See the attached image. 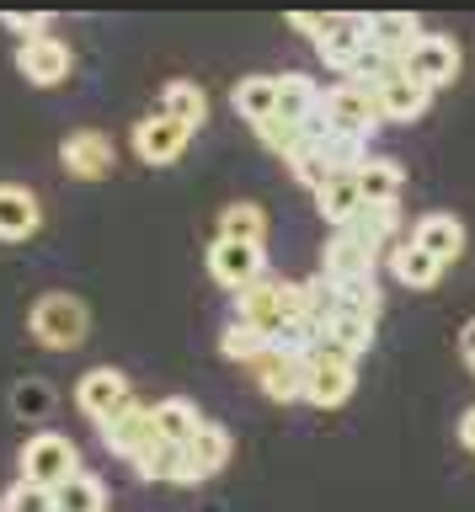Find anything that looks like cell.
Returning a JSON list of instances; mask_svg holds the SVG:
<instances>
[{
  "label": "cell",
  "mask_w": 475,
  "mask_h": 512,
  "mask_svg": "<svg viewBox=\"0 0 475 512\" xmlns=\"http://www.w3.org/2000/svg\"><path fill=\"white\" fill-rule=\"evenodd\" d=\"M27 331H33V342L49 347V352H75V347H86V336H91V310H86V299L54 288V294L33 299Z\"/></svg>",
  "instance_id": "cell-1"
},
{
  "label": "cell",
  "mask_w": 475,
  "mask_h": 512,
  "mask_svg": "<svg viewBox=\"0 0 475 512\" xmlns=\"http://www.w3.org/2000/svg\"><path fill=\"white\" fill-rule=\"evenodd\" d=\"M363 160H369V139H353V134H326L321 139H310L305 150H299L289 160V171H294V182H305L310 192L315 187H326L331 176H342V171H358Z\"/></svg>",
  "instance_id": "cell-2"
},
{
  "label": "cell",
  "mask_w": 475,
  "mask_h": 512,
  "mask_svg": "<svg viewBox=\"0 0 475 512\" xmlns=\"http://www.w3.org/2000/svg\"><path fill=\"white\" fill-rule=\"evenodd\" d=\"M17 470L27 486H43V491H59L70 475H81V448H75L65 432H33L17 454Z\"/></svg>",
  "instance_id": "cell-3"
},
{
  "label": "cell",
  "mask_w": 475,
  "mask_h": 512,
  "mask_svg": "<svg viewBox=\"0 0 475 512\" xmlns=\"http://www.w3.org/2000/svg\"><path fill=\"white\" fill-rule=\"evenodd\" d=\"M353 390H358V363L347 358V352L326 347V342L305 352V400L310 406L337 411V406L353 400Z\"/></svg>",
  "instance_id": "cell-4"
},
{
  "label": "cell",
  "mask_w": 475,
  "mask_h": 512,
  "mask_svg": "<svg viewBox=\"0 0 475 512\" xmlns=\"http://www.w3.org/2000/svg\"><path fill=\"white\" fill-rule=\"evenodd\" d=\"M321 118L331 134H353V139H374L379 118V96L374 86H358V80H342V86H326L321 96Z\"/></svg>",
  "instance_id": "cell-5"
},
{
  "label": "cell",
  "mask_w": 475,
  "mask_h": 512,
  "mask_svg": "<svg viewBox=\"0 0 475 512\" xmlns=\"http://www.w3.org/2000/svg\"><path fill=\"white\" fill-rule=\"evenodd\" d=\"M59 166H65L75 182H107L118 171V144L102 128H75V134L59 144Z\"/></svg>",
  "instance_id": "cell-6"
},
{
  "label": "cell",
  "mask_w": 475,
  "mask_h": 512,
  "mask_svg": "<svg viewBox=\"0 0 475 512\" xmlns=\"http://www.w3.org/2000/svg\"><path fill=\"white\" fill-rule=\"evenodd\" d=\"M209 278L230 294H246L251 283L267 278V246H241V240H219L209 246Z\"/></svg>",
  "instance_id": "cell-7"
},
{
  "label": "cell",
  "mask_w": 475,
  "mask_h": 512,
  "mask_svg": "<svg viewBox=\"0 0 475 512\" xmlns=\"http://www.w3.org/2000/svg\"><path fill=\"white\" fill-rule=\"evenodd\" d=\"M395 70H401L406 80H417V86H427V91H438L459 75V43L443 38V32H422L417 48H411Z\"/></svg>",
  "instance_id": "cell-8"
},
{
  "label": "cell",
  "mask_w": 475,
  "mask_h": 512,
  "mask_svg": "<svg viewBox=\"0 0 475 512\" xmlns=\"http://www.w3.org/2000/svg\"><path fill=\"white\" fill-rule=\"evenodd\" d=\"M75 406H81V416H91L97 427H107L113 416H123L134 406V390L118 368H91V374H81V384H75Z\"/></svg>",
  "instance_id": "cell-9"
},
{
  "label": "cell",
  "mask_w": 475,
  "mask_h": 512,
  "mask_svg": "<svg viewBox=\"0 0 475 512\" xmlns=\"http://www.w3.org/2000/svg\"><path fill=\"white\" fill-rule=\"evenodd\" d=\"M75 70V54L65 38H33V43H17V75L27 86H65Z\"/></svg>",
  "instance_id": "cell-10"
},
{
  "label": "cell",
  "mask_w": 475,
  "mask_h": 512,
  "mask_svg": "<svg viewBox=\"0 0 475 512\" xmlns=\"http://www.w3.org/2000/svg\"><path fill=\"white\" fill-rule=\"evenodd\" d=\"M230 432L219 422H203L193 438L182 443V486H198V480H214L230 464Z\"/></svg>",
  "instance_id": "cell-11"
},
{
  "label": "cell",
  "mask_w": 475,
  "mask_h": 512,
  "mask_svg": "<svg viewBox=\"0 0 475 512\" xmlns=\"http://www.w3.org/2000/svg\"><path fill=\"white\" fill-rule=\"evenodd\" d=\"M251 374H257L262 395L278 400V406H294V400H305V358H299V352L267 347L262 358L251 363Z\"/></svg>",
  "instance_id": "cell-12"
},
{
  "label": "cell",
  "mask_w": 475,
  "mask_h": 512,
  "mask_svg": "<svg viewBox=\"0 0 475 512\" xmlns=\"http://www.w3.org/2000/svg\"><path fill=\"white\" fill-rule=\"evenodd\" d=\"M395 230H401V203H363L353 219L342 224V230H331V235H342V240H353V246H363L369 256H379L385 251L390 256V246H395Z\"/></svg>",
  "instance_id": "cell-13"
},
{
  "label": "cell",
  "mask_w": 475,
  "mask_h": 512,
  "mask_svg": "<svg viewBox=\"0 0 475 512\" xmlns=\"http://www.w3.org/2000/svg\"><path fill=\"white\" fill-rule=\"evenodd\" d=\"M363 38H369V54H379L385 64H401L422 38V22L406 11H385V16H363Z\"/></svg>",
  "instance_id": "cell-14"
},
{
  "label": "cell",
  "mask_w": 475,
  "mask_h": 512,
  "mask_svg": "<svg viewBox=\"0 0 475 512\" xmlns=\"http://www.w3.org/2000/svg\"><path fill=\"white\" fill-rule=\"evenodd\" d=\"M187 139H193V128L161 118V112H150V118L134 123V155L145 160V166H171V160H182Z\"/></svg>",
  "instance_id": "cell-15"
},
{
  "label": "cell",
  "mask_w": 475,
  "mask_h": 512,
  "mask_svg": "<svg viewBox=\"0 0 475 512\" xmlns=\"http://www.w3.org/2000/svg\"><path fill=\"white\" fill-rule=\"evenodd\" d=\"M155 438H161V432H155V411H150V406H139V400H134V406L123 411V416H113V422L102 427L107 454H118V459H129V464L145 454Z\"/></svg>",
  "instance_id": "cell-16"
},
{
  "label": "cell",
  "mask_w": 475,
  "mask_h": 512,
  "mask_svg": "<svg viewBox=\"0 0 475 512\" xmlns=\"http://www.w3.org/2000/svg\"><path fill=\"white\" fill-rule=\"evenodd\" d=\"M315 54H321V64L326 70H337L342 80L358 70V59L369 54V38H363V16H337L331 22V32L321 43H315Z\"/></svg>",
  "instance_id": "cell-17"
},
{
  "label": "cell",
  "mask_w": 475,
  "mask_h": 512,
  "mask_svg": "<svg viewBox=\"0 0 475 512\" xmlns=\"http://www.w3.org/2000/svg\"><path fill=\"white\" fill-rule=\"evenodd\" d=\"M374 96H379V118H385V123H417L422 112L433 107V91L417 86V80H406L401 70L379 80Z\"/></svg>",
  "instance_id": "cell-18"
},
{
  "label": "cell",
  "mask_w": 475,
  "mask_h": 512,
  "mask_svg": "<svg viewBox=\"0 0 475 512\" xmlns=\"http://www.w3.org/2000/svg\"><path fill=\"white\" fill-rule=\"evenodd\" d=\"M411 246L449 267V262L465 256V224H459L454 214H422L417 224H411Z\"/></svg>",
  "instance_id": "cell-19"
},
{
  "label": "cell",
  "mask_w": 475,
  "mask_h": 512,
  "mask_svg": "<svg viewBox=\"0 0 475 512\" xmlns=\"http://www.w3.org/2000/svg\"><path fill=\"white\" fill-rule=\"evenodd\" d=\"M38 224H43V208L33 192L22 182H0V240H27L38 235Z\"/></svg>",
  "instance_id": "cell-20"
},
{
  "label": "cell",
  "mask_w": 475,
  "mask_h": 512,
  "mask_svg": "<svg viewBox=\"0 0 475 512\" xmlns=\"http://www.w3.org/2000/svg\"><path fill=\"white\" fill-rule=\"evenodd\" d=\"M353 182L363 192V203H401V187H406V171H401V160H390V155H369L363 166L353 171Z\"/></svg>",
  "instance_id": "cell-21"
},
{
  "label": "cell",
  "mask_w": 475,
  "mask_h": 512,
  "mask_svg": "<svg viewBox=\"0 0 475 512\" xmlns=\"http://www.w3.org/2000/svg\"><path fill=\"white\" fill-rule=\"evenodd\" d=\"M374 267H379V256H369L363 246H353V240H342V235H331L326 251H321V278H326V283L374 278Z\"/></svg>",
  "instance_id": "cell-22"
},
{
  "label": "cell",
  "mask_w": 475,
  "mask_h": 512,
  "mask_svg": "<svg viewBox=\"0 0 475 512\" xmlns=\"http://www.w3.org/2000/svg\"><path fill=\"white\" fill-rule=\"evenodd\" d=\"M230 102H235V112H241L251 128H262L267 118H278V75H246V80H235Z\"/></svg>",
  "instance_id": "cell-23"
},
{
  "label": "cell",
  "mask_w": 475,
  "mask_h": 512,
  "mask_svg": "<svg viewBox=\"0 0 475 512\" xmlns=\"http://www.w3.org/2000/svg\"><path fill=\"white\" fill-rule=\"evenodd\" d=\"M155 112L198 134V128L209 123V96H203V86H193V80H171V86L161 91V102H155Z\"/></svg>",
  "instance_id": "cell-24"
},
{
  "label": "cell",
  "mask_w": 475,
  "mask_h": 512,
  "mask_svg": "<svg viewBox=\"0 0 475 512\" xmlns=\"http://www.w3.org/2000/svg\"><path fill=\"white\" fill-rule=\"evenodd\" d=\"M310 198H315V214H321L331 230H342V224L363 208V192H358V182H353V171L331 176V182H326V187H315Z\"/></svg>",
  "instance_id": "cell-25"
},
{
  "label": "cell",
  "mask_w": 475,
  "mask_h": 512,
  "mask_svg": "<svg viewBox=\"0 0 475 512\" xmlns=\"http://www.w3.org/2000/svg\"><path fill=\"white\" fill-rule=\"evenodd\" d=\"M150 411H155V432H161L166 443H177V448L203 427V411H198L187 395H166V400H155Z\"/></svg>",
  "instance_id": "cell-26"
},
{
  "label": "cell",
  "mask_w": 475,
  "mask_h": 512,
  "mask_svg": "<svg viewBox=\"0 0 475 512\" xmlns=\"http://www.w3.org/2000/svg\"><path fill=\"white\" fill-rule=\"evenodd\" d=\"M385 262H390V272H395V278H401L406 288H433V283L443 278V262H433L427 251H417L411 240H401V246H390Z\"/></svg>",
  "instance_id": "cell-27"
},
{
  "label": "cell",
  "mask_w": 475,
  "mask_h": 512,
  "mask_svg": "<svg viewBox=\"0 0 475 512\" xmlns=\"http://www.w3.org/2000/svg\"><path fill=\"white\" fill-rule=\"evenodd\" d=\"M219 240H241V246H267V214L257 203H230L219 214Z\"/></svg>",
  "instance_id": "cell-28"
},
{
  "label": "cell",
  "mask_w": 475,
  "mask_h": 512,
  "mask_svg": "<svg viewBox=\"0 0 475 512\" xmlns=\"http://www.w3.org/2000/svg\"><path fill=\"white\" fill-rule=\"evenodd\" d=\"M374 326L379 320H363V315H331V326H326V347H337L347 352V358H363V352L374 347Z\"/></svg>",
  "instance_id": "cell-29"
},
{
  "label": "cell",
  "mask_w": 475,
  "mask_h": 512,
  "mask_svg": "<svg viewBox=\"0 0 475 512\" xmlns=\"http://www.w3.org/2000/svg\"><path fill=\"white\" fill-rule=\"evenodd\" d=\"M54 507L59 512H107V486L91 470H81V475H70L65 486L54 491Z\"/></svg>",
  "instance_id": "cell-30"
},
{
  "label": "cell",
  "mask_w": 475,
  "mask_h": 512,
  "mask_svg": "<svg viewBox=\"0 0 475 512\" xmlns=\"http://www.w3.org/2000/svg\"><path fill=\"white\" fill-rule=\"evenodd\" d=\"M331 310H337V315H363V320H379V283H374V278L331 283Z\"/></svg>",
  "instance_id": "cell-31"
},
{
  "label": "cell",
  "mask_w": 475,
  "mask_h": 512,
  "mask_svg": "<svg viewBox=\"0 0 475 512\" xmlns=\"http://www.w3.org/2000/svg\"><path fill=\"white\" fill-rule=\"evenodd\" d=\"M59 406V390L49 379H22V384H11V411L22 416V422H43V416H54Z\"/></svg>",
  "instance_id": "cell-32"
},
{
  "label": "cell",
  "mask_w": 475,
  "mask_h": 512,
  "mask_svg": "<svg viewBox=\"0 0 475 512\" xmlns=\"http://www.w3.org/2000/svg\"><path fill=\"white\" fill-rule=\"evenodd\" d=\"M134 470H139V480H171V486H182V448L155 438L145 454L134 459Z\"/></svg>",
  "instance_id": "cell-33"
},
{
  "label": "cell",
  "mask_w": 475,
  "mask_h": 512,
  "mask_svg": "<svg viewBox=\"0 0 475 512\" xmlns=\"http://www.w3.org/2000/svg\"><path fill=\"white\" fill-rule=\"evenodd\" d=\"M267 347H273V342H267V336H257V331H246V326H235V320H230V326L225 331H219V352H225V358L230 363H257L262 358V352Z\"/></svg>",
  "instance_id": "cell-34"
},
{
  "label": "cell",
  "mask_w": 475,
  "mask_h": 512,
  "mask_svg": "<svg viewBox=\"0 0 475 512\" xmlns=\"http://www.w3.org/2000/svg\"><path fill=\"white\" fill-rule=\"evenodd\" d=\"M257 139H262V144H267V150H273L278 160H294V155H299V150H305V144H310V139L299 134L294 123H283V118H267V123L257 128Z\"/></svg>",
  "instance_id": "cell-35"
},
{
  "label": "cell",
  "mask_w": 475,
  "mask_h": 512,
  "mask_svg": "<svg viewBox=\"0 0 475 512\" xmlns=\"http://www.w3.org/2000/svg\"><path fill=\"white\" fill-rule=\"evenodd\" d=\"M0 512H59V507H54V491H43V486H27V480H17V486L0 496Z\"/></svg>",
  "instance_id": "cell-36"
},
{
  "label": "cell",
  "mask_w": 475,
  "mask_h": 512,
  "mask_svg": "<svg viewBox=\"0 0 475 512\" xmlns=\"http://www.w3.org/2000/svg\"><path fill=\"white\" fill-rule=\"evenodd\" d=\"M0 27H11L22 43L49 38V16H43V11H6V16H0Z\"/></svg>",
  "instance_id": "cell-37"
},
{
  "label": "cell",
  "mask_w": 475,
  "mask_h": 512,
  "mask_svg": "<svg viewBox=\"0 0 475 512\" xmlns=\"http://www.w3.org/2000/svg\"><path fill=\"white\" fill-rule=\"evenodd\" d=\"M331 22H337V16H315V11H294V16H289V27H294V32H305L310 43H321L326 32H331Z\"/></svg>",
  "instance_id": "cell-38"
},
{
  "label": "cell",
  "mask_w": 475,
  "mask_h": 512,
  "mask_svg": "<svg viewBox=\"0 0 475 512\" xmlns=\"http://www.w3.org/2000/svg\"><path fill=\"white\" fill-rule=\"evenodd\" d=\"M459 443H465L470 454H475V406H470L465 416H459Z\"/></svg>",
  "instance_id": "cell-39"
},
{
  "label": "cell",
  "mask_w": 475,
  "mask_h": 512,
  "mask_svg": "<svg viewBox=\"0 0 475 512\" xmlns=\"http://www.w3.org/2000/svg\"><path fill=\"white\" fill-rule=\"evenodd\" d=\"M465 363H470V374H475V352H465Z\"/></svg>",
  "instance_id": "cell-40"
}]
</instances>
